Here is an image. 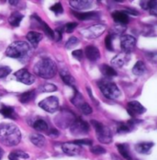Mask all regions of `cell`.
Here are the masks:
<instances>
[{
    "label": "cell",
    "mask_w": 157,
    "mask_h": 160,
    "mask_svg": "<svg viewBox=\"0 0 157 160\" xmlns=\"http://www.w3.org/2000/svg\"><path fill=\"white\" fill-rule=\"evenodd\" d=\"M21 140V132L13 123L0 124V142L7 146H15Z\"/></svg>",
    "instance_id": "obj_1"
},
{
    "label": "cell",
    "mask_w": 157,
    "mask_h": 160,
    "mask_svg": "<svg viewBox=\"0 0 157 160\" xmlns=\"http://www.w3.org/2000/svg\"><path fill=\"white\" fill-rule=\"evenodd\" d=\"M32 49L26 42L17 41L12 42L6 51V54L8 57L15 58L20 61H27L32 55Z\"/></svg>",
    "instance_id": "obj_2"
},
{
    "label": "cell",
    "mask_w": 157,
    "mask_h": 160,
    "mask_svg": "<svg viewBox=\"0 0 157 160\" xmlns=\"http://www.w3.org/2000/svg\"><path fill=\"white\" fill-rule=\"evenodd\" d=\"M34 73L44 79L53 78L57 73V65L50 58H42L34 65Z\"/></svg>",
    "instance_id": "obj_3"
},
{
    "label": "cell",
    "mask_w": 157,
    "mask_h": 160,
    "mask_svg": "<svg viewBox=\"0 0 157 160\" xmlns=\"http://www.w3.org/2000/svg\"><path fill=\"white\" fill-rule=\"evenodd\" d=\"M99 88L105 98L109 99H116L120 96V90L118 86L109 79H102L98 82Z\"/></svg>",
    "instance_id": "obj_4"
},
{
    "label": "cell",
    "mask_w": 157,
    "mask_h": 160,
    "mask_svg": "<svg viewBox=\"0 0 157 160\" xmlns=\"http://www.w3.org/2000/svg\"><path fill=\"white\" fill-rule=\"evenodd\" d=\"M91 124L95 128L96 131V137L98 139V141L102 144H110L112 142V136H111V132L110 130L106 125H104L103 123L92 120L91 121Z\"/></svg>",
    "instance_id": "obj_5"
},
{
    "label": "cell",
    "mask_w": 157,
    "mask_h": 160,
    "mask_svg": "<svg viewBox=\"0 0 157 160\" xmlns=\"http://www.w3.org/2000/svg\"><path fill=\"white\" fill-rule=\"evenodd\" d=\"M76 119V117L73 112L70 110L64 109L55 117V122L60 128H67L73 124Z\"/></svg>",
    "instance_id": "obj_6"
},
{
    "label": "cell",
    "mask_w": 157,
    "mask_h": 160,
    "mask_svg": "<svg viewBox=\"0 0 157 160\" xmlns=\"http://www.w3.org/2000/svg\"><path fill=\"white\" fill-rule=\"evenodd\" d=\"M89 129H90L89 123L86 121L81 120V119H76V121L70 126L71 133L76 135V136L86 134L89 132Z\"/></svg>",
    "instance_id": "obj_7"
},
{
    "label": "cell",
    "mask_w": 157,
    "mask_h": 160,
    "mask_svg": "<svg viewBox=\"0 0 157 160\" xmlns=\"http://www.w3.org/2000/svg\"><path fill=\"white\" fill-rule=\"evenodd\" d=\"M39 107L47 112H56L59 109V99L57 97H48L39 103Z\"/></svg>",
    "instance_id": "obj_8"
},
{
    "label": "cell",
    "mask_w": 157,
    "mask_h": 160,
    "mask_svg": "<svg viewBox=\"0 0 157 160\" xmlns=\"http://www.w3.org/2000/svg\"><path fill=\"white\" fill-rule=\"evenodd\" d=\"M106 31V26L102 24H95L88 28L84 29L81 33L85 37L87 38H97L98 36L102 35Z\"/></svg>",
    "instance_id": "obj_9"
},
{
    "label": "cell",
    "mask_w": 157,
    "mask_h": 160,
    "mask_svg": "<svg viewBox=\"0 0 157 160\" xmlns=\"http://www.w3.org/2000/svg\"><path fill=\"white\" fill-rule=\"evenodd\" d=\"M15 77L17 81L25 84V85H32L35 82V77L31 74L26 68H22L20 70H17L15 73Z\"/></svg>",
    "instance_id": "obj_10"
},
{
    "label": "cell",
    "mask_w": 157,
    "mask_h": 160,
    "mask_svg": "<svg viewBox=\"0 0 157 160\" xmlns=\"http://www.w3.org/2000/svg\"><path fill=\"white\" fill-rule=\"evenodd\" d=\"M62 150L63 152L70 157H76L81 154L82 152V147L78 144H75L74 142H67V143H63L62 145Z\"/></svg>",
    "instance_id": "obj_11"
},
{
    "label": "cell",
    "mask_w": 157,
    "mask_h": 160,
    "mask_svg": "<svg viewBox=\"0 0 157 160\" xmlns=\"http://www.w3.org/2000/svg\"><path fill=\"white\" fill-rule=\"evenodd\" d=\"M136 45V39L131 35H123L120 37V47L123 52L130 53V52L135 48Z\"/></svg>",
    "instance_id": "obj_12"
},
{
    "label": "cell",
    "mask_w": 157,
    "mask_h": 160,
    "mask_svg": "<svg viewBox=\"0 0 157 160\" xmlns=\"http://www.w3.org/2000/svg\"><path fill=\"white\" fill-rule=\"evenodd\" d=\"M127 110L131 116L142 114L143 112H146V109L141 105L140 102H138L136 100L129 102L127 104Z\"/></svg>",
    "instance_id": "obj_13"
},
{
    "label": "cell",
    "mask_w": 157,
    "mask_h": 160,
    "mask_svg": "<svg viewBox=\"0 0 157 160\" xmlns=\"http://www.w3.org/2000/svg\"><path fill=\"white\" fill-rule=\"evenodd\" d=\"M130 60V53L122 52L121 53L116 55L112 60L111 64L116 67H122L125 64H127Z\"/></svg>",
    "instance_id": "obj_14"
},
{
    "label": "cell",
    "mask_w": 157,
    "mask_h": 160,
    "mask_svg": "<svg viewBox=\"0 0 157 160\" xmlns=\"http://www.w3.org/2000/svg\"><path fill=\"white\" fill-rule=\"evenodd\" d=\"M111 17L113 18L115 22H117L119 25H121V26H124L130 22L129 15L124 12V10H116L112 12Z\"/></svg>",
    "instance_id": "obj_15"
},
{
    "label": "cell",
    "mask_w": 157,
    "mask_h": 160,
    "mask_svg": "<svg viewBox=\"0 0 157 160\" xmlns=\"http://www.w3.org/2000/svg\"><path fill=\"white\" fill-rule=\"evenodd\" d=\"M32 18L33 20H36V22H37L39 28H41L43 32H45L46 35H47L51 40H54V32L50 28V26L48 25L47 23H45L44 21H42V20L41 19V18L38 17L37 15H33V16H32Z\"/></svg>",
    "instance_id": "obj_16"
},
{
    "label": "cell",
    "mask_w": 157,
    "mask_h": 160,
    "mask_svg": "<svg viewBox=\"0 0 157 160\" xmlns=\"http://www.w3.org/2000/svg\"><path fill=\"white\" fill-rule=\"evenodd\" d=\"M85 54L86 58L91 62H96L100 58V52L94 45H88L85 49Z\"/></svg>",
    "instance_id": "obj_17"
},
{
    "label": "cell",
    "mask_w": 157,
    "mask_h": 160,
    "mask_svg": "<svg viewBox=\"0 0 157 160\" xmlns=\"http://www.w3.org/2000/svg\"><path fill=\"white\" fill-rule=\"evenodd\" d=\"M73 15L78 18L79 20H91V19H98L100 18V13L96 11L92 12H79L73 11Z\"/></svg>",
    "instance_id": "obj_18"
},
{
    "label": "cell",
    "mask_w": 157,
    "mask_h": 160,
    "mask_svg": "<svg viewBox=\"0 0 157 160\" xmlns=\"http://www.w3.org/2000/svg\"><path fill=\"white\" fill-rule=\"evenodd\" d=\"M0 113L8 119L16 120L17 119V113L15 111V109L12 106H7V105H1L0 107Z\"/></svg>",
    "instance_id": "obj_19"
},
{
    "label": "cell",
    "mask_w": 157,
    "mask_h": 160,
    "mask_svg": "<svg viewBox=\"0 0 157 160\" xmlns=\"http://www.w3.org/2000/svg\"><path fill=\"white\" fill-rule=\"evenodd\" d=\"M60 76H61V78L63 79V81L69 87H72L73 88H76V81L75 79V78L65 69H62L60 71Z\"/></svg>",
    "instance_id": "obj_20"
},
{
    "label": "cell",
    "mask_w": 157,
    "mask_h": 160,
    "mask_svg": "<svg viewBox=\"0 0 157 160\" xmlns=\"http://www.w3.org/2000/svg\"><path fill=\"white\" fill-rule=\"evenodd\" d=\"M69 4L72 8L76 10H84L87 9L92 6V2L86 1V0H76V1H69Z\"/></svg>",
    "instance_id": "obj_21"
},
{
    "label": "cell",
    "mask_w": 157,
    "mask_h": 160,
    "mask_svg": "<svg viewBox=\"0 0 157 160\" xmlns=\"http://www.w3.org/2000/svg\"><path fill=\"white\" fill-rule=\"evenodd\" d=\"M27 39L32 43L33 48H37L38 44L42 40V34L37 32H29L27 34Z\"/></svg>",
    "instance_id": "obj_22"
},
{
    "label": "cell",
    "mask_w": 157,
    "mask_h": 160,
    "mask_svg": "<svg viewBox=\"0 0 157 160\" xmlns=\"http://www.w3.org/2000/svg\"><path fill=\"white\" fill-rule=\"evenodd\" d=\"M154 145L153 142H142L135 145V150L140 154H149Z\"/></svg>",
    "instance_id": "obj_23"
},
{
    "label": "cell",
    "mask_w": 157,
    "mask_h": 160,
    "mask_svg": "<svg viewBox=\"0 0 157 160\" xmlns=\"http://www.w3.org/2000/svg\"><path fill=\"white\" fill-rule=\"evenodd\" d=\"M35 98H36V90L35 89L23 92L22 94L18 95L19 101L21 103H23V104H26V103H29L31 101H33L35 99Z\"/></svg>",
    "instance_id": "obj_24"
},
{
    "label": "cell",
    "mask_w": 157,
    "mask_h": 160,
    "mask_svg": "<svg viewBox=\"0 0 157 160\" xmlns=\"http://www.w3.org/2000/svg\"><path fill=\"white\" fill-rule=\"evenodd\" d=\"M30 140L32 144H34L35 146L37 147H43L45 144H46V140H45V137L40 133H32L30 136Z\"/></svg>",
    "instance_id": "obj_25"
},
{
    "label": "cell",
    "mask_w": 157,
    "mask_h": 160,
    "mask_svg": "<svg viewBox=\"0 0 157 160\" xmlns=\"http://www.w3.org/2000/svg\"><path fill=\"white\" fill-rule=\"evenodd\" d=\"M22 18H23V15L20 12H18V11H15V12H13L9 16V18H8V22L13 27H18L19 24H20V22H21V20H22Z\"/></svg>",
    "instance_id": "obj_26"
},
{
    "label": "cell",
    "mask_w": 157,
    "mask_h": 160,
    "mask_svg": "<svg viewBox=\"0 0 157 160\" xmlns=\"http://www.w3.org/2000/svg\"><path fill=\"white\" fill-rule=\"evenodd\" d=\"M100 71H101V73L103 74V76L106 77V78H113V77H116V76L118 75L117 72H116V70H115L113 67L108 65V64H102V65L100 66Z\"/></svg>",
    "instance_id": "obj_27"
},
{
    "label": "cell",
    "mask_w": 157,
    "mask_h": 160,
    "mask_svg": "<svg viewBox=\"0 0 157 160\" xmlns=\"http://www.w3.org/2000/svg\"><path fill=\"white\" fill-rule=\"evenodd\" d=\"M117 148L120 152V154L127 160H131V156L130 152V146L128 144H118Z\"/></svg>",
    "instance_id": "obj_28"
},
{
    "label": "cell",
    "mask_w": 157,
    "mask_h": 160,
    "mask_svg": "<svg viewBox=\"0 0 157 160\" xmlns=\"http://www.w3.org/2000/svg\"><path fill=\"white\" fill-rule=\"evenodd\" d=\"M141 7L143 9L149 10L153 15H156V1H142L141 2Z\"/></svg>",
    "instance_id": "obj_29"
},
{
    "label": "cell",
    "mask_w": 157,
    "mask_h": 160,
    "mask_svg": "<svg viewBox=\"0 0 157 160\" xmlns=\"http://www.w3.org/2000/svg\"><path fill=\"white\" fill-rule=\"evenodd\" d=\"M30 158V156L25 153L24 151L21 150H15L12 151L9 155H8V159L9 160H18L19 158H24V159H28Z\"/></svg>",
    "instance_id": "obj_30"
},
{
    "label": "cell",
    "mask_w": 157,
    "mask_h": 160,
    "mask_svg": "<svg viewBox=\"0 0 157 160\" xmlns=\"http://www.w3.org/2000/svg\"><path fill=\"white\" fill-rule=\"evenodd\" d=\"M71 102L79 109L86 101H85V98H84L83 95L81 93H79L78 91H76L74 96L72 97V98H71Z\"/></svg>",
    "instance_id": "obj_31"
},
{
    "label": "cell",
    "mask_w": 157,
    "mask_h": 160,
    "mask_svg": "<svg viewBox=\"0 0 157 160\" xmlns=\"http://www.w3.org/2000/svg\"><path fill=\"white\" fill-rule=\"evenodd\" d=\"M145 71H146V66L141 61H138L132 68V73L136 76H141L145 73Z\"/></svg>",
    "instance_id": "obj_32"
},
{
    "label": "cell",
    "mask_w": 157,
    "mask_h": 160,
    "mask_svg": "<svg viewBox=\"0 0 157 160\" xmlns=\"http://www.w3.org/2000/svg\"><path fill=\"white\" fill-rule=\"evenodd\" d=\"M33 128L39 132H45L48 130V124L47 122L44 120H37L33 122L32 124Z\"/></svg>",
    "instance_id": "obj_33"
},
{
    "label": "cell",
    "mask_w": 157,
    "mask_h": 160,
    "mask_svg": "<svg viewBox=\"0 0 157 160\" xmlns=\"http://www.w3.org/2000/svg\"><path fill=\"white\" fill-rule=\"evenodd\" d=\"M40 90L42 92H54L57 90V87L53 84L46 83V84H43L42 87H40Z\"/></svg>",
    "instance_id": "obj_34"
},
{
    "label": "cell",
    "mask_w": 157,
    "mask_h": 160,
    "mask_svg": "<svg viewBox=\"0 0 157 160\" xmlns=\"http://www.w3.org/2000/svg\"><path fill=\"white\" fill-rule=\"evenodd\" d=\"M130 127L128 125L127 122H120L117 125V132L118 133H127L130 131Z\"/></svg>",
    "instance_id": "obj_35"
},
{
    "label": "cell",
    "mask_w": 157,
    "mask_h": 160,
    "mask_svg": "<svg viewBox=\"0 0 157 160\" xmlns=\"http://www.w3.org/2000/svg\"><path fill=\"white\" fill-rule=\"evenodd\" d=\"M79 43V40L76 37H71L68 39V41L65 43V48L66 49H72L74 48L75 46H76Z\"/></svg>",
    "instance_id": "obj_36"
},
{
    "label": "cell",
    "mask_w": 157,
    "mask_h": 160,
    "mask_svg": "<svg viewBox=\"0 0 157 160\" xmlns=\"http://www.w3.org/2000/svg\"><path fill=\"white\" fill-rule=\"evenodd\" d=\"M50 9L54 13V14H56V15H60V14H63V6H62V4L61 3H56V4H54V5H52L51 8H50Z\"/></svg>",
    "instance_id": "obj_37"
},
{
    "label": "cell",
    "mask_w": 157,
    "mask_h": 160,
    "mask_svg": "<svg viewBox=\"0 0 157 160\" xmlns=\"http://www.w3.org/2000/svg\"><path fill=\"white\" fill-rule=\"evenodd\" d=\"M90 151L91 153H93L95 155H102V154H105L106 153V149L100 145H95L92 146L90 148Z\"/></svg>",
    "instance_id": "obj_38"
},
{
    "label": "cell",
    "mask_w": 157,
    "mask_h": 160,
    "mask_svg": "<svg viewBox=\"0 0 157 160\" xmlns=\"http://www.w3.org/2000/svg\"><path fill=\"white\" fill-rule=\"evenodd\" d=\"M79 110L82 112V113H84V114H86V115L91 114L92 112H93L92 108L90 107V105H89L87 102H85V103H84V104L79 108Z\"/></svg>",
    "instance_id": "obj_39"
},
{
    "label": "cell",
    "mask_w": 157,
    "mask_h": 160,
    "mask_svg": "<svg viewBox=\"0 0 157 160\" xmlns=\"http://www.w3.org/2000/svg\"><path fill=\"white\" fill-rule=\"evenodd\" d=\"M11 73V68L8 66H0V78L7 77Z\"/></svg>",
    "instance_id": "obj_40"
},
{
    "label": "cell",
    "mask_w": 157,
    "mask_h": 160,
    "mask_svg": "<svg viewBox=\"0 0 157 160\" xmlns=\"http://www.w3.org/2000/svg\"><path fill=\"white\" fill-rule=\"evenodd\" d=\"M112 41H113V35H112V33H110L105 39V45H106V48L109 51H113Z\"/></svg>",
    "instance_id": "obj_41"
},
{
    "label": "cell",
    "mask_w": 157,
    "mask_h": 160,
    "mask_svg": "<svg viewBox=\"0 0 157 160\" xmlns=\"http://www.w3.org/2000/svg\"><path fill=\"white\" fill-rule=\"evenodd\" d=\"M77 26V23L76 22H70V23H67L63 26V31H65L68 33H71V32H74V30L76 28Z\"/></svg>",
    "instance_id": "obj_42"
},
{
    "label": "cell",
    "mask_w": 157,
    "mask_h": 160,
    "mask_svg": "<svg viewBox=\"0 0 157 160\" xmlns=\"http://www.w3.org/2000/svg\"><path fill=\"white\" fill-rule=\"evenodd\" d=\"M63 27H60L57 28L54 32V40L56 42H60L63 39Z\"/></svg>",
    "instance_id": "obj_43"
},
{
    "label": "cell",
    "mask_w": 157,
    "mask_h": 160,
    "mask_svg": "<svg viewBox=\"0 0 157 160\" xmlns=\"http://www.w3.org/2000/svg\"><path fill=\"white\" fill-rule=\"evenodd\" d=\"M74 143L78 145H92L93 141L91 139H79V140H76Z\"/></svg>",
    "instance_id": "obj_44"
},
{
    "label": "cell",
    "mask_w": 157,
    "mask_h": 160,
    "mask_svg": "<svg viewBox=\"0 0 157 160\" xmlns=\"http://www.w3.org/2000/svg\"><path fill=\"white\" fill-rule=\"evenodd\" d=\"M73 56H74L76 59H77V60H79V61H81V60L83 59L84 52H83V51H82V50H76V51H74V52H73Z\"/></svg>",
    "instance_id": "obj_45"
},
{
    "label": "cell",
    "mask_w": 157,
    "mask_h": 160,
    "mask_svg": "<svg viewBox=\"0 0 157 160\" xmlns=\"http://www.w3.org/2000/svg\"><path fill=\"white\" fill-rule=\"evenodd\" d=\"M59 131L57 130V129H51L50 131H49V135L51 136V137H57V136H59Z\"/></svg>",
    "instance_id": "obj_46"
},
{
    "label": "cell",
    "mask_w": 157,
    "mask_h": 160,
    "mask_svg": "<svg viewBox=\"0 0 157 160\" xmlns=\"http://www.w3.org/2000/svg\"><path fill=\"white\" fill-rule=\"evenodd\" d=\"M86 89H87V92H88V95H89V97L92 98V100H93V102H95L96 104H97L96 103V99H95V98L93 97V95H92V91H91V89L89 88H86Z\"/></svg>",
    "instance_id": "obj_47"
},
{
    "label": "cell",
    "mask_w": 157,
    "mask_h": 160,
    "mask_svg": "<svg viewBox=\"0 0 157 160\" xmlns=\"http://www.w3.org/2000/svg\"><path fill=\"white\" fill-rule=\"evenodd\" d=\"M3 156H4V150L0 147V160L2 159V158H3Z\"/></svg>",
    "instance_id": "obj_48"
}]
</instances>
